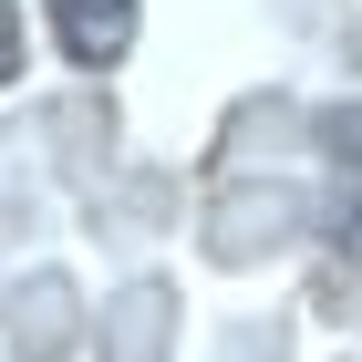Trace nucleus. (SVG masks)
<instances>
[{
    "label": "nucleus",
    "mask_w": 362,
    "mask_h": 362,
    "mask_svg": "<svg viewBox=\"0 0 362 362\" xmlns=\"http://www.w3.org/2000/svg\"><path fill=\"white\" fill-rule=\"evenodd\" d=\"M52 21H62V52H73V62H124L135 0H52Z\"/></svg>",
    "instance_id": "1"
},
{
    "label": "nucleus",
    "mask_w": 362,
    "mask_h": 362,
    "mask_svg": "<svg viewBox=\"0 0 362 362\" xmlns=\"http://www.w3.org/2000/svg\"><path fill=\"white\" fill-rule=\"evenodd\" d=\"M104 362H166V290H156V279H135V290L114 300V321H104Z\"/></svg>",
    "instance_id": "2"
},
{
    "label": "nucleus",
    "mask_w": 362,
    "mask_h": 362,
    "mask_svg": "<svg viewBox=\"0 0 362 362\" xmlns=\"http://www.w3.org/2000/svg\"><path fill=\"white\" fill-rule=\"evenodd\" d=\"M290 218H300L290 197H228L218 218H207V238H218V259H259V249H279Z\"/></svg>",
    "instance_id": "3"
},
{
    "label": "nucleus",
    "mask_w": 362,
    "mask_h": 362,
    "mask_svg": "<svg viewBox=\"0 0 362 362\" xmlns=\"http://www.w3.org/2000/svg\"><path fill=\"white\" fill-rule=\"evenodd\" d=\"M321 135H332V176H341V228H362V104L352 114H332V124H321Z\"/></svg>",
    "instance_id": "4"
},
{
    "label": "nucleus",
    "mask_w": 362,
    "mask_h": 362,
    "mask_svg": "<svg viewBox=\"0 0 362 362\" xmlns=\"http://www.w3.org/2000/svg\"><path fill=\"white\" fill-rule=\"evenodd\" d=\"M62 310H73V300H62V279H31V362L62 352Z\"/></svg>",
    "instance_id": "5"
},
{
    "label": "nucleus",
    "mask_w": 362,
    "mask_h": 362,
    "mask_svg": "<svg viewBox=\"0 0 362 362\" xmlns=\"http://www.w3.org/2000/svg\"><path fill=\"white\" fill-rule=\"evenodd\" d=\"M21 73V21H11V0H0V83Z\"/></svg>",
    "instance_id": "6"
}]
</instances>
